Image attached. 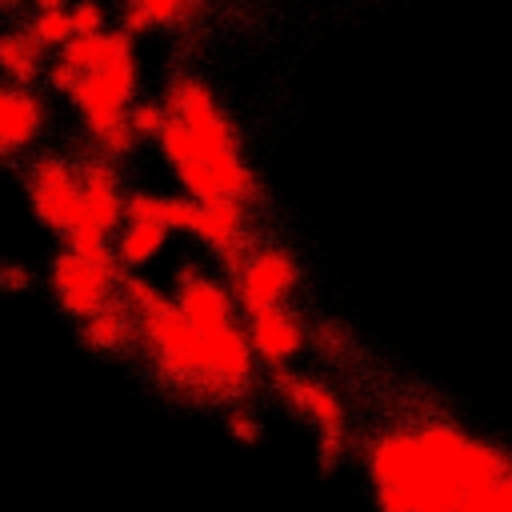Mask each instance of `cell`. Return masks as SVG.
I'll use <instances>...</instances> for the list:
<instances>
[{
    "label": "cell",
    "instance_id": "11",
    "mask_svg": "<svg viewBox=\"0 0 512 512\" xmlns=\"http://www.w3.org/2000/svg\"><path fill=\"white\" fill-rule=\"evenodd\" d=\"M80 344L100 352V356H120L128 348L140 344V328H136V316L128 312V304L116 296L108 308H100L96 316H88L80 324Z\"/></svg>",
    "mask_w": 512,
    "mask_h": 512
},
{
    "label": "cell",
    "instance_id": "15",
    "mask_svg": "<svg viewBox=\"0 0 512 512\" xmlns=\"http://www.w3.org/2000/svg\"><path fill=\"white\" fill-rule=\"evenodd\" d=\"M128 124H132L136 140H140V136L156 140V136L164 132V124H168V112H164V104L144 100V104H132V108H128Z\"/></svg>",
    "mask_w": 512,
    "mask_h": 512
},
{
    "label": "cell",
    "instance_id": "17",
    "mask_svg": "<svg viewBox=\"0 0 512 512\" xmlns=\"http://www.w3.org/2000/svg\"><path fill=\"white\" fill-rule=\"evenodd\" d=\"M68 16H72V28H76V36H92V32H104V8H100V0H76V4L68 8Z\"/></svg>",
    "mask_w": 512,
    "mask_h": 512
},
{
    "label": "cell",
    "instance_id": "6",
    "mask_svg": "<svg viewBox=\"0 0 512 512\" xmlns=\"http://www.w3.org/2000/svg\"><path fill=\"white\" fill-rule=\"evenodd\" d=\"M48 108L32 88L0 84V160H16L44 136Z\"/></svg>",
    "mask_w": 512,
    "mask_h": 512
},
{
    "label": "cell",
    "instance_id": "19",
    "mask_svg": "<svg viewBox=\"0 0 512 512\" xmlns=\"http://www.w3.org/2000/svg\"><path fill=\"white\" fill-rule=\"evenodd\" d=\"M228 428H232L240 440H256V436H260V424H252V420H244V416H232Z\"/></svg>",
    "mask_w": 512,
    "mask_h": 512
},
{
    "label": "cell",
    "instance_id": "13",
    "mask_svg": "<svg viewBox=\"0 0 512 512\" xmlns=\"http://www.w3.org/2000/svg\"><path fill=\"white\" fill-rule=\"evenodd\" d=\"M40 72H44V48H40L24 28L0 32V76H4L8 84L28 88Z\"/></svg>",
    "mask_w": 512,
    "mask_h": 512
},
{
    "label": "cell",
    "instance_id": "5",
    "mask_svg": "<svg viewBox=\"0 0 512 512\" xmlns=\"http://www.w3.org/2000/svg\"><path fill=\"white\" fill-rule=\"evenodd\" d=\"M296 280H300V272H296V260L288 252L252 248L248 260L232 272V292H236V304L248 316H256V312H268V308H284Z\"/></svg>",
    "mask_w": 512,
    "mask_h": 512
},
{
    "label": "cell",
    "instance_id": "14",
    "mask_svg": "<svg viewBox=\"0 0 512 512\" xmlns=\"http://www.w3.org/2000/svg\"><path fill=\"white\" fill-rule=\"evenodd\" d=\"M44 52L48 48H64L72 36H76V28H72V16H68V8H44V12H36L32 20H28V28H24Z\"/></svg>",
    "mask_w": 512,
    "mask_h": 512
},
{
    "label": "cell",
    "instance_id": "3",
    "mask_svg": "<svg viewBox=\"0 0 512 512\" xmlns=\"http://www.w3.org/2000/svg\"><path fill=\"white\" fill-rule=\"evenodd\" d=\"M120 276L124 272L116 264H96L72 248H60L48 264V284H52L56 304L80 324L120 296Z\"/></svg>",
    "mask_w": 512,
    "mask_h": 512
},
{
    "label": "cell",
    "instance_id": "12",
    "mask_svg": "<svg viewBox=\"0 0 512 512\" xmlns=\"http://www.w3.org/2000/svg\"><path fill=\"white\" fill-rule=\"evenodd\" d=\"M164 244H168V228L148 224V220H124L116 240H112V256H116L120 272H128V268L152 264L164 252Z\"/></svg>",
    "mask_w": 512,
    "mask_h": 512
},
{
    "label": "cell",
    "instance_id": "18",
    "mask_svg": "<svg viewBox=\"0 0 512 512\" xmlns=\"http://www.w3.org/2000/svg\"><path fill=\"white\" fill-rule=\"evenodd\" d=\"M0 284H4V288H24V284H28V272H24L20 264L0 260Z\"/></svg>",
    "mask_w": 512,
    "mask_h": 512
},
{
    "label": "cell",
    "instance_id": "16",
    "mask_svg": "<svg viewBox=\"0 0 512 512\" xmlns=\"http://www.w3.org/2000/svg\"><path fill=\"white\" fill-rule=\"evenodd\" d=\"M124 4L144 8L148 20H152V28H156V24H176V20H184L196 0H124Z\"/></svg>",
    "mask_w": 512,
    "mask_h": 512
},
{
    "label": "cell",
    "instance_id": "20",
    "mask_svg": "<svg viewBox=\"0 0 512 512\" xmlns=\"http://www.w3.org/2000/svg\"><path fill=\"white\" fill-rule=\"evenodd\" d=\"M36 4V12H44V8H64V0H32Z\"/></svg>",
    "mask_w": 512,
    "mask_h": 512
},
{
    "label": "cell",
    "instance_id": "2",
    "mask_svg": "<svg viewBox=\"0 0 512 512\" xmlns=\"http://www.w3.org/2000/svg\"><path fill=\"white\" fill-rule=\"evenodd\" d=\"M24 192L36 212V220L68 240L88 216H84V196H80V168L64 160L60 152H36L24 168Z\"/></svg>",
    "mask_w": 512,
    "mask_h": 512
},
{
    "label": "cell",
    "instance_id": "8",
    "mask_svg": "<svg viewBox=\"0 0 512 512\" xmlns=\"http://www.w3.org/2000/svg\"><path fill=\"white\" fill-rule=\"evenodd\" d=\"M76 168H80V196H84L88 224H96L104 236L120 232V224H124V192H120V176H116L112 160L92 152Z\"/></svg>",
    "mask_w": 512,
    "mask_h": 512
},
{
    "label": "cell",
    "instance_id": "9",
    "mask_svg": "<svg viewBox=\"0 0 512 512\" xmlns=\"http://www.w3.org/2000/svg\"><path fill=\"white\" fill-rule=\"evenodd\" d=\"M272 388H276L304 420H312L320 432H344V408H340L336 392L324 388L320 380H308V376L272 368Z\"/></svg>",
    "mask_w": 512,
    "mask_h": 512
},
{
    "label": "cell",
    "instance_id": "4",
    "mask_svg": "<svg viewBox=\"0 0 512 512\" xmlns=\"http://www.w3.org/2000/svg\"><path fill=\"white\" fill-rule=\"evenodd\" d=\"M132 96H136V56L124 52L116 60H108L104 68H92L76 80V88L68 92L72 108L80 112L88 136L128 120V108H132Z\"/></svg>",
    "mask_w": 512,
    "mask_h": 512
},
{
    "label": "cell",
    "instance_id": "1",
    "mask_svg": "<svg viewBox=\"0 0 512 512\" xmlns=\"http://www.w3.org/2000/svg\"><path fill=\"white\" fill-rule=\"evenodd\" d=\"M368 472L384 512H460L468 496L508 476V456L456 428L432 424L372 440Z\"/></svg>",
    "mask_w": 512,
    "mask_h": 512
},
{
    "label": "cell",
    "instance_id": "10",
    "mask_svg": "<svg viewBox=\"0 0 512 512\" xmlns=\"http://www.w3.org/2000/svg\"><path fill=\"white\" fill-rule=\"evenodd\" d=\"M248 344L268 368H284L304 348V328L288 308H268L248 316Z\"/></svg>",
    "mask_w": 512,
    "mask_h": 512
},
{
    "label": "cell",
    "instance_id": "7",
    "mask_svg": "<svg viewBox=\"0 0 512 512\" xmlns=\"http://www.w3.org/2000/svg\"><path fill=\"white\" fill-rule=\"evenodd\" d=\"M172 304H176V312H180L200 336H212V332L236 324V320H232V296H228V288H224L220 280L196 272V268L180 276Z\"/></svg>",
    "mask_w": 512,
    "mask_h": 512
}]
</instances>
